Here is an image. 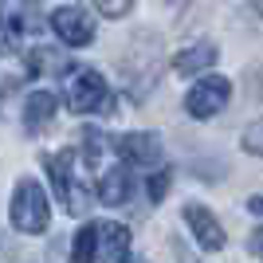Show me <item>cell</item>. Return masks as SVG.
<instances>
[{
    "label": "cell",
    "mask_w": 263,
    "mask_h": 263,
    "mask_svg": "<svg viewBox=\"0 0 263 263\" xmlns=\"http://www.w3.org/2000/svg\"><path fill=\"white\" fill-rule=\"evenodd\" d=\"M240 142H243V149H248V154L263 157V122H255V126H248Z\"/></svg>",
    "instance_id": "5bb4252c"
},
{
    "label": "cell",
    "mask_w": 263,
    "mask_h": 263,
    "mask_svg": "<svg viewBox=\"0 0 263 263\" xmlns=\"http://www.w3.org/2000/svg\"><path fill=\"white\" fill-rule=\"evenodd\" d=\"M252 8H255V12H259V16H263V0H252Z\"/></svg>",
    "instance_id": "ac0fdd59"
},
{
    "label": "cell",
    "mask_w": 263,
    "mask_h": 263,
    "mask_svg": "<svg viewBox=\"0 0 263 263\" xmlns=\"http://www.w3.org/2000/svg\"><path fill=\"white\" fill-rule=\"evenodd\" d=\"M63 102L75 114H95L110 102V83L95 71V67H75L63 83Z\"/></svg>",
    "instance_id": "7a4b0ae2"
},
{
    "label": "cell",
    "mask_w": 263,
    "mask_h": 263,
    "mask_svg": "<svg viewBox=\"0 0 263 263\" xmlns=\"http://www.w3.org/2000/svg\"><path fill=\"white\" fill-rule=\"evenodd\" d=\"M99 200L102 204H110V209H118V204H126V200L134 197V169L130 165H114L106 177H99Z\"/></svg>",
    "instance_id": "30bf717a"
},
{
    "label": "cell",
    "mask_w": 263,
    "mask_h": 263,
    "mask_svg": "<svg viewBox=\"0 0 263 263\" xmlns=\"http://www.w3.org/2000/svg\"><path fill=\"white\" fill-rule=\"evenodd\" d=\"M40 32L35 8H0V55H16L24 47V35Z\"/></svg>",
    "instance_id": "8992f818"
},
{
    "label": "cell",
    "mask_w": 263,
    "mask_h": 263,
    "mask_svg": "<svg viewBox=\"0 0 263 263\" xmlns=\"http://www.w3.org/2000/svg\"><path fill=\"white\" fill-rule=\"evenodd\" d=\"M130 4H134V0H95V8H99L106 20H118V16H126V12H130Z\"/></svg>",
    "instance_id": "2e32d148"
},
{
    "label": "cell",
    "mask_w": 263,
    "mask_h": 263,
    "mask_svg": "<svg viewBox=\"0 0 263 263\" xmlns=\"http://www.w3.org/2000/svg\"><path fill=\"white\" fill-rule=\"evenodd\" d=\"M47 24H51V32L59 35L67 47H87L90 40H95V20H90L79 4H63V8H55Z\"/></svg>",
    "instance_id": "5b68a950"
},
{
    "label": "cell",
    "mask_w": 263,
    "mask_h": 263,
    "mask_svg": "<svg viewBox=\"0 0 263 263\" xmlns=\"http://www.w3.org/2000/svg\"><path fill=\"white\" fill-rule=\"evenodd\" d=\"M232 99V83L224 75H204L200 83H193V90L185 95V110H189V118H197V122H209L216 118L220 110L228 106Z\"/></svg>",
    "instance_id": "3957f363"
},
{
    "label": "cell",
    "mask_w": 263,
    "mask_h": 263,
    "mask_svg": "<svg viewBox=\"0 0 263 263\" xmlns=\"http://www.w3.org/2000/svg\"><path fill=\"white\" fill-rule=\"evenodd\" d=\"M185 224H189L193 240H197L204 252H220V248H224V228H220V220L212 216L204 204H185Z\"/></svg>",
    "instance_id": "9c48e42d"
},
{
    "label": "cell",
    "mask_w": 263,
    "mask_h": 263,
    "mask_svg": "<svg viewBox=\"0 0 263 263\" xmlns=\"http://www.w3.org/2000/svg\"><path fill=\"white\" fill-rule=\"evenodd\" d=\"M55 106H59V99H55L51 90H32L28 99H24V126L28 130H44L47 122L55 118Z\"/></svg>",
    "instance_id": "8fae6325"
},
{
    "label": "cell",
    "mask_w": 263,
    "mask_h": 263,
    "mask_svg": "<svg viewBox=\"0 0 263 263\" xmlns=\"http://www.w3.org/2000/svg\"><path fill=\"white\" fill-rule=\"evenodd\" d=\"M95 263H130V228L126 224H95Z\"/></svg>",
    "instance_id": "52a82bcc"
},
{
    "label": "cell",
    "mask_w": 263,
    "mask_h": 263,
    "mask_svg": "<svg viewBox=\"0 0 263 263\" xmlns=\"http://www.w3.org/2000/svg\"><path fill=\"white\" fill-rule=\"evenodd\" d=\"M51 224V204H47V193L35 185L32 177H24L16 193H12V228L24 232V236H40Z\"/></svg>",
    "instance_id": "6da1fadb"
},
{
    "label": "cell",
    "mask_w": 263,
    "mask_h": 263,
    "mask_svg": "<svg viewBox=\"0 0 263 263\" xmlns=\"http://www.w3.org/2000/svg\"><path fill=\"white\" fill-rule=\"evenodd\" d=\"M71 263H95V224H83L71 243Z\"/></svg>",
    "instance_id": "4fadbf2b"
},
{
    "label": "cell",
    "mask_w": 263,
    "mask_h": 263,
    "mask_svg": "<svg viewBox=\"0 0 263 263\" xmlns=\"http://www.w3.org/2000/svg\"><path fill=\"white\" fill-rule=\"evenodd\" d=\"M248 212H255V216H263V197H248Z\"/></svg>",
    "instance_id": "e0dca14e"
},
{
    "label": "cell",
    "mask_w": 263,
    "mask_h": 263,
    "mask_svg": "<svg viewBox=\"0 0 263 263\" xmlns=\"http://www.w3.org/2000/svg\"><path fill=\"white\" fill-rule=\"evenodd\" d=\"M118 154L126 165H157L165 157V142L154 130H134L118 138Z\"/></svg>",
    "instance_id": "ba28073f"
},
{
    "label": "cell",
    "mask_w": 263,
    "mask_h": 263,
    "mask_svg": "<svg viewBox=\"0 0 263 263\" xmlns=\"http://www.w3.org/2000/svg\"><path fill=\"white\" fill-rule=\"evenodd\" d=\"M47 177H51V189L59 204L67 212H83L87 209V197H83V189H79V177H75V154H47Z\"/></svg>",
    "instance_id": "277c9868"
},
{
    "label": "cell",
    "mask_w": 263,
    "mask_h": 263,
    "mask_svg": "<svg viewBox=\"0 0 263 263\" xmlns=\"http://www.w3.org/2000/svg\"><path fill=\"white\" fill-rule=\"evenodd\" d=\"M216 44H193L185 47V51L173 55V71L177 75H197V71H209L212 63H216Z\"/></svg>",
    "instance_id": "7c38bea8"
},
{
    "label": "cell",
    "mask_w": 263,
    "mask_h": 263,
    "mask_svg": "<svg viewBox=\"0 0 263 263\" xmlns=\"http://www.w3.org/2000/svg\"><path fill=\"white\" fill-rule=\"evenodd\" d=\"M169 185H173V173H169V169H157V173L149 177V200H161L165 193H169Z\"/></svg>",
    "instance_id": "9a60e30c"
}]
</instances>
